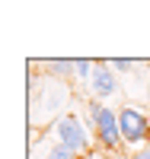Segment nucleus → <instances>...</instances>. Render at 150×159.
Here are the masks:
<instances>
[{
	"label": "nucleus",
	"mask_w": 150,
	"mask_h": 159,
	"mask_svg": "<svg viewBox=\"0 0 150 159\" xmlns=\"http://www.w3.org/2000/svg\"><path fill=\"white\" fill-rule=\"evenodd\" d=\"M90 124H93V130H96V140H99L102 150H109V153L125 150L121 124H118V115L112 108H105L102 102H90Z\"/></svg>",
	"instance_id": "1"
},
{
	"label": "nucleus",
	"mask_w": 150,
	"mask_h": 159,
	"mask_svg": "<svg viewBox=\"0 0 150 159\" xmlns=\"http://www.w3.org/2000/svg\"><path fill=\"white\" fill-rule=\"evenodd\" d=\"M54 137H58V143H64L67 150H74L77 156H86V153H90L86 124L80 121V118H74V115L58 118V124H54Z\"/></svg>",
	"instance_id": "2"
},
{
	"label": "nucleus",
	"mask_w": 150,
	"mask_h": 159,
	"mask_svg": "<svg viewBox=\"0 0 150 159\" xmlns=\"http://www.w3.org/2000/svg\"><path fill=\"white\" fill-rule=\"evenodd\" d=\"M118 124H121V137H125L128 147H138V143H147L150 140V118L141 111V108H125L118 111Z\"/></svg>",
	"instance_id": "3"
},
{
	"label": "nucleus",
	"mask_w": 150,
	"mask_h": 159,
	"mask_svg": "<svg viewBox=\"0 0 150 159\" xmlns=\"http://www.w3.org/2000/svg\"><path fill=\"white\" fill-rule=\"evenodd\" d=\"M90 86H93V92H96V99H112L118 92V80H115L112 67L96 64V70H93V76H90Z\"/></svg>",
	"instance_id": "4"
},
{
	"label": "nucleus",
	"mask_w": 150,
	"mask_h": 159,
	"mask_svg": "<svg viewBox=\"0 0 150 159\" xmlns=\"http://www.w3.org/2000/svg\"><path fill=\"white\" fill-rule=\"evenodd\" d=\"M45 159H80L74 150H67L64 143H54V147H48V153H45Z\"/></svg>",
	"instance_id": "5"
},
{
	"label": "nucleus",
	"mask_w": 150,
	"mask_h": 159,
	"mask_svg": "<svg viewBox=\"0 0 150 159\" xmlns=\"http://www.w3.org/2000/svg\"><path fill=\"white\" fill-rule=\"evenodd\" d=\"M74 70L80 76H93V70H96V64H90V61H74Z\"/></svg>",
	"instance_id": "6"
},
{
	"label": "nucleus",
	"mask_w": 150,
	"mask_h": 159,
	"mask_svg": "<svg viewBox=\"0 0 150 159\" xmlns=\"http://www.w3.org/2000/svg\"><path fill=\"white\" fill-rule=\"evenodd\" d=\"M112 67H115V70H131V67H134V61H115Z\"/></svg>",
	"instance_id": "7"
},
{
	"label": "nucleus",
	"mask_w": 150,
	"mask_h": 159,
	"mask_svg": "<svg viewBox=\"0 0 150 159\" xmlns=\"http://www.w3.org/2000/svg\"><path fill=\"white\" fill-rule=\"evenodd\" d=\"M131 159H150V153H134Z\"/></svg>",
	"instance_id": "8"
}]
</instances>
